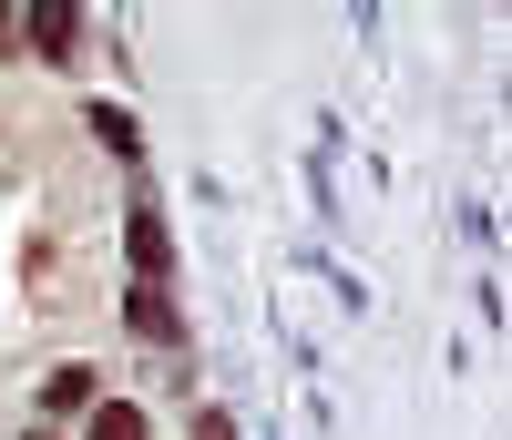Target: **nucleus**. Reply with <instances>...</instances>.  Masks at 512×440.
Returning <instances> with one entry per match:
<instances>
[{"instance_id": "nucleus-1", "label": "nucleus", "mask_w": 512, "mask_h": 440, "mask_svg": "<svg viewBox=\"0 0 512 440\" xmlns=\"http://www.w3.org/2000/svg\"><path fill=\"white\" fill-rule=\"evenodd\" d=\"M123 328H144V338H185V318H175V297H164V287H123Z\"/></svg>"}, {"instance_id": "nucleus-2", "label": "nucleus", "mask_w": 512, "mask_h": 440, "mask_svg": "<svg viewBox=\"0 0 512 440\" xmlns=\"http://www.w3.org/2000/svg\"><path fill=\"white\" fill-rule=\"evenodd\" d=\"M41 410H93V369H52L41 379Z\"/></svg>"}, {"instance_id": "nucleus-3", "label": "nucleus", "mask_w": 512, "mask_h": 440, "mask_svg": "<svg viewBox=\"0 0 512 440\" xmlns=\"http://www.w3.org/2000/svg\"><path fill=\"white\" fill-rule=\"evenodd\" d=\"M134 267H144V287L175 267V246H164V226H154V215H134Z\"/></svg>"}, {"instance_id": "nucleus-4", "label": "nucleus", "mask_w": 512, "mask_h": 440, "mask_svg": "<svg viewBox=\"0 0 512 440\" xmlns=\"http://www.w3.org/2000/svg\"><path fill=\"white\" fill-rule=\"evenodd\" d=\"M82 440H144V410H123V400H103V410H93V430H82Z\"/></svg>"}, {"instance_id": "nucleus-5", "label": "nucleus", "mask_w": 512, "mask_h": 440, "mask_svg": "<svg viewBox=\"0 0 512 440\" xmlns=\"http://www.w3.org/2000/svg\"><path fill=\"white\" fill-rule=\"evenodd\" d=\"M41 440H52V430H41Z\"/></svg>"}]
</instances>
